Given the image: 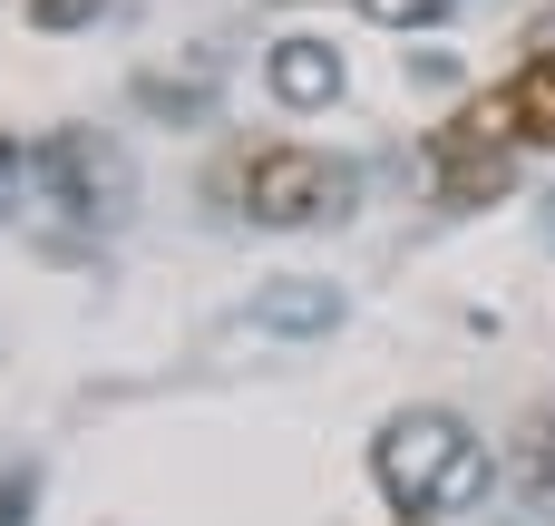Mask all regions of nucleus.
I'll list each match as a JSON object with an SVG mask.
<instances>
[{
    "label": "nucleus",
    "mask_w": 555,
    "mask_h": 526,
    "mask_svg": "<svg viewBox=\"0 0 555 526\" xmlns=\"http://www.w3.org/2000/svg\"><path fill=\"white\" fill-rule=\"evenodd\" d=\"M371 478H380V498H390L400 517H429V508H468V498L488 488V459H478V439H468L459 410L420 400V410H390V420H380Z\"/></svg>",
    "instance_id": "obj_1"
},
{
    "label": "nucleus",
    "mask_w": 555,
    "mask_h": 526,
    "mask_svg": "<svg viewBox=\"0 0 555 526\" xmlns=\"http://www.w3.org/2000/svg\"><path fill=\"white\" fill-rule=\"evenodd\" d=\"M507 98H468L449 127H429V185L439 205H498L507 195Z\"/></svg>",
    "instance_id": "obj_2"
},
{
    "label": "nucleus",
    "mask_w": 555,
    "mask_h": 526,
    "mask_svg": "<svg viewBox=\"0 0 555 526\" xmlns=\"http://www.w3.org/2000/svg\"><path fill=\"white\" fill-rule=\"evenodd\" d=\"M351 205V166L322 156V146H263L244 166V215L254 224H322Z\"/></svg>",
    "instance_id": "obj_3"
},
{
    "label": "nucleus",
    "mask_w": 555,
    "mask_h": 526,
    "mask_svg": "<svg viewBox=\"0 0 555 526\" xmlns=\"http://www.w3.org/2000/svg\"><path fill=\"white\" fill-rule=\"evenodd\" d=\"M49 185H59L78 215H127V156L98 146V137H59V146H49Z\"/></svg>",
    "instance_id": "obj_4"
},
{
    "label": "nucleus",
    "mask_w": 555,
    "mask_h": 526,
    "mask_svg": "<svg viewBox=\"0 0 555 526\" xmlns=\"http://www.w3.org/2000/svg\"><path fill=\"white\" fill-rule=\"evenodd\" d=\"M263 88L283 98V107H332L341 98V49L332 39H273V59H263Z\"/></svg>",
    "instance_id": "obj_5"
},
{
    "label": "nucleus",
    "mask_w": 555,
    "mask_h": 526,
    "mask_svg": "<svg viewBox=\"0 0 555 526\" xmlns=\"http://www.w3.org/2000/svg\"><path fill=\"white\" fill-rule=\"evenodd\" d=\"M254 322L302 342V332H332V322H341V293H332V283H312V273H283V283H263V293H254Z\"/></svg>",
    "instance_id": "obj_6"
},
{
    "label": "nucleus",
    "mask_w": 555,
    "mask_h": 526,
    "mask_svg": "<svg viewBox=\"0 0 555 526\" xmlns=\"http://www.w3.org/2000/svg\"><path fill=\"white\" fill-rule=\"evenodd\" d=\"M498 98H507V127H517V137L555 146V49H527V68H517Z\"/></svg>",
    "instance_id": "obj_7"
},
{
    "label": "nucleus",
    "mask_w": 555,
    "mask_h": 526,
    "mask_svg": "<svg viewBox=\"0 0 555 526\" xmlns=\"http://www.w3.org/2000/svg\"><path fill=\"white\" fill-rule=\"evenodd\" d=\"M449 0H361V20H380V29H429Z\"/></svg>",
    "instance_id": "obj_8"
},
{
    "label": "nucleus",
    "mask_w": 555,
    "mask_h": 526,
    "mask_svg": "<svg viewBox=\"0 0 555 526\" xmlns=\"http://www.w3.org/2000/svg\"><path fill=\"white\" fill-rule=\"evenodd\" d=\"M527 469H537V498L555 508V420H537V439H527Z\"/></svg>",
    "instance_id": "obj_9"
},
{
    "label": "nucleus",
    "mask_w": 555,
    "mask_h": 526,
    "mask_svg": "<svg viewBox=\"0 0 555 526\" xmlns=\"http://www.w3.org/2000/svg\"><path fill=\"white\" fill-rule=\"evenodd\" d=\"M29 20L39 29H78V20H98V0H29Z\"/></svg>",
    "instance_id": "obj_10"
},
{
    "label": "nucleus",
    "mask_w": 555,
    "mask_h": 526,
    "mask_svg": "<svg viewBox=\"0 0 555 526\" xmlns=\"http://www.w3.org/2000/svg\"><path fill=\"white\" fill-rule=\"evenodd\" d=\"M29 517V469H20V478H0V526H20Z\"/></svg>",
    "instance_id": "obj_11"
},
{
    "label": "nucleus",
    "mask_w": 555,
    "mask_h": 526,
    "mask_svg": "<svg viewBox=\"0 0 555 526\" xmlns=\"http://www.w3.org/2000/svg\"><path fill=\"white\" fill-rule=\"evenodd\" d=\"M400 526H429V517H400Z\"/></svg>",
    "instance_id": "obj_12"
}]
</instances>
